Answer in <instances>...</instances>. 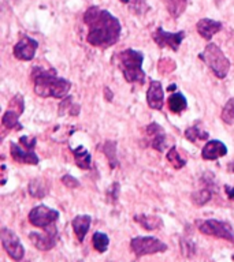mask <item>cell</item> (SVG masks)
Instances as JSON below:
<instances>
[{
    "instance_id": "obj_1",
    "label": "cell",
    "mask_w": 234,
    "mask_h": 262,
    "mask_svg": "<svg viewBox=\"0 0 234 262\" xmlns=\"http://www.w3.org/2000/svg\"><path fill=\"white\" fill-rule=\"evenodd\" d=\"M84 22L88 26L87 41L91 45L105 50L115 45L121 37V22L110 11L99 9L97 6H92L85 11Z\"/></svg>"
},
{
    "instance_id": "obj_2",
    "label": "cell",
    "mask_w": 234,
    "mask_h": 262,
    "mask_svg": "<svg viewBox=\"0 0 234 262\" xmlns=\"http://www.w3.org/2000/svg\"><path fill=\"white\" fill-rule=\"evenodd\" d=\"M32 79L34 82V92L42 99L54 97L65 99L71 89V82L66 78L58 77L55 68H41L36 67L32 71Z\"/></svg>"
},
{
    "instance_id": "obj_3",
    "label": "cell",
    "mask_w": 234,
    "mask_h": 262,
    "mask_svg": "<svg viewBox=\"0 0 234 262\" xmlns=\"http://www.w3.org/2000/svg\"><path fill=\"white\" fill-rule=\"evenodd\" d=\"M118 68L122 71L126 82L142 83L145 82V73L142 70L144 55L136 50H125L117 55Z\"/></svg>"
},
{
    "instance_id": "obj_4",
    "label": "cell",
    "mask_w": 234,
    "mask_h": 262,
    "mask_svg": "<svg viewBox=\"0 0 234 262\" xmlns=\"http://www.w3.org/2000/svg\"><path fill=\"white\" fill-rule=\"evenodd\" d=\"M199 58L211 68L215 77L219 79H223L227 77L230 70V60L226 58V55L223 54V51L214 42L207 44L204 51L199 55Z\"/></svg>"
},
{
    "instance_id": "obj_5",
    "label": "cell",
    "mask_w": 234,
    "mask_h": 262,
    "mask_svg": "<svg viewBox=\"0 0 234 262\" xmlns=\"http://www.w3.org/2000/svg\"><path fill=\"white\" fill-rule=\"evenodd\" d=\"M168 246L158 237L137 236L130 241V250L136 257H144L151 254H158L167 251Z\"/></svg>"
},
{
    "instance_id": "obj_6",
    "label": "cell",
    "mask_w": 234,
    "mask_h": 262,
    "mask_svg": "<svg viewBox=\"0 0 234 262\" xmlns=\"http://www.w3.org/2000/svg\"><path fill=\"white\" fill-rule=\"evenodd\" d=\"M197 228H199V231H200L201 233H204L207 236L225 239V241L231 242L234 245V229L233 227H231L229 223H226V221L208 219V220L199 221V223H197Z\"/></svg>"
},
{
    "instance_id": "obj_7",
    "label": "cell",
    "mask_w": 234,
    "mask_h": 262,
    "mask_svg": "<svg viewBox=\"0 0 234 262\" xmlns=\"http://www.w3.org/2000/svg\"><path fill=\"white\" fill-rule=\"evenodd\" d=\"M59 212L55 209H51L46 205H38L33 208L29 213V221L30 224L37 227V228H48L51 225L56 224L59 220Z\"/></svg>"
},
{
    "instance_id": "obj_8",
    "label": "cell",
    "mask_w": 234,
    "mask_h": 262,
    "mask_svg": "<svg viewBox=\"0 0 234 262\" xmlns=\"http://www.w3.org/2000/svg\"><path fill=\"white\" fill-rule=\"evenodd\" d=\"M0 237H2L3 249L6 250V253L9 254V257L11 259L21 261L22 258L25 257V249H24L19 237L17 236V233L14 232V231L3 227L2 232H0Z\"/></svg>"
},
{
    "instance_id": "obj_9",
    "label": "cell",
    "mask_w": 234,
    "mask_h": 262,
    "mask_svg": "<svg viewBox=\"0 0 234 262\" xmlns=\"http://www.w3.org/2000/svg\"><path fill=\"white\" fill-rule=\"evenodd\" d=\"M29 239L36 249L41 250V251H48V250H52L55 246L58 245L59 232L54 224L46 228V233H29Z\"/></svg>"
},
{
    "instance_id": "obj_10",
    "label": "cell",
    "mask_w": 234,
    "mask_h": 262,
    "mask_svg": "<svg viewBox=\"0 0 234 262\" xmlns=\"http://www.w3.org/2000/svg\"><path fill=\"white\" fill-rule=\"evenodd\" d=\"M152 38L160 48H170L172 51H178L181 42L184 41L185 32L181 30L178 33H170V32H166L163 28H158L152 33Z\"/></svg>"
},
{
    "instance_id": "obj_11",
    "label": "cell",
    "mask_w": 234,
    "mask_h": 262,
    "mask_svg": "<svg viewBox=\"0 0 234 262\" xmlns=\"http://www.w3.org/2000/svg\"><path fill=\"white\" fill-rule=\"evenodd\" d=\"M38 48V42L33 38L28 37H22L19 41L15 44L13 50L14 56L18 59V60H24V62H29L32 59L34 58V55H36V51Z\"/></svg>"
},
{
    "instance_id": "obj_12",
    "label": "cell",
    "mask_w": 234,
    "mask_h": 262,
    "mask_svg": "<svg viewBox=\"0 0 234 262\" xmlns=\"http://www.w3.org/2000/svg\"><path fill=\"white\" fill-rule=\"evenodd\" d=\"M145 131L151 148H154L158 152H163L166 149V146H167V137H166L164 130L158 123H151L146 127Z\"/></svg>"
},
{
    "instance_id": "obj_13",
    "label": "cell",
    "mask_w": 234,
    "mask_h": 262,
    "mask_svg": "<svg viewBox=\"0 0 234 262\" xmlns=\"http://www.w3.org/2000/svg\"><path fill=\"white\" fill-rule=\"evenodd\" d=\"M10 153H11L14 161L19 162V164H28V165H37L38 164V156L34 153V150L26 149L15 142H11Z\"/></svg>"
},
{
    "instance_id": "obj_14",
    "label": "cell",
    "mask_w": 234,
    "mask_h": 262,
    "mask_svg": "<svg viewBox=\"0 0 234 262\" xmlns=\"http://www.w3.org/2000/svg\"><path fill=\"white\" fill-rule=\"evenodd\" d=\"M146 103L152 109L160 111L164 104V90L159 81H152L146 92Z\"/></svg>"
},
{
    "instance_id": "obj_15",
    "label": "cell",
    "mask_w": 234,
    "mask_h": 262,
    "mask_svg": "<svg viewBox=\"0 0 234 262\" xmlns=\"http://www.w3.org/2000/svg\"><path fill=\"white\" fill-rule=\"evenodd\" d=\"M227 154V146L219 139H211L204 145L201 150V157L207 161H214L218 158L225 157Z\"/></svg>"
},
{
    "instance_id": "obj_16",
    "label": "cell",
    "mask_w": 234,
    "mask_h": 262,
    "mask_svg": "<svg viewBox=\"0 0 234 262\" xmlns=\"http://www.w3.org/2000/svg\"><path fill=\"white\" fill-rule=\"evenodd\" d=\"M197 33L200 34L201 37L209 41L211 38L217 33H219L222 30V22L215 21V19H209V18H203L197 22L196 25Z\"/></svg>"
},
{
    "instance_id": "obj_17",
    "label": "cell",
    "mask_w": 234,
    "mask_h": 262,
    "mask_svg": "<svg viewBox=\"0 0 234 262\" xmlns=\"http://www.w3.org/2000/svg\"><path fill=\"white\" fill-rule=\"evenodd\" d=\"M91 223H92V217L88 216V215H80V216H75L71 221V225H73V229H74V233L77 239L80 243H82L88 233L89 228H91Z\"/></svg>"
},
{
    "instance_id": "obj_18",
    "label": "cell",
    "mask_w": 234,
    "mask_h": 262,
    "mask_svg": "<svg viewBox=\"0 0 234 262\" xmlns=\"http://www.w3.org/2000/svg\"><path fill=\"white\" fill-rule=\"evenodd\" d=\"M134 221L141 225L146 231H158L163 227V221L159 216H148V215H137L134 216Z\"/></svg>"
},
{
    "instance_id": "obj_19",
    "label": "cell",
    "mask_w": 234,
    "mask_h": 262,
    "mask_svg": "<svg viewBox=\"0 0 234 262\" xmlns=\"http://www.w3.org/2000/svg\"><path fill=\"white\" fill-rule=\"evenodd\" d=\"M74 154L75 164L80 166L81 170H89L91 168V162H92V156L88 150L85 149L84 146H78L77 149L73 150Z\"/></svg>"
},
{
    "instance_id": "obj_20",
    "label": "cell",
    "mask_w": 234,
    "mask_h": 262,
    "mask_svg": "<svg viewBox=\"0 0 234 262\" xmlns=\"http://www.w3.org/2000/svg\"><path fill=\"white\" fill-rule=\"evenodd\" d=\"M50 192V186L44 179H34L29 183V194L34 198H44Z\"/></svg>"
},
{
    "instance_id": "obj_21",
    "label": "cell",
    "mask_w": 234,
    "mask_h": 262,
    "mask_svg": "<svg viewBox=\"0 0 234 262\" xmlns=\"http://www.w3.org/2000/svg\"><path fill=\"white\" fill-rule=\"evenodd\" d=\"M164 5L173 18H180L188 7V0H164Z\"/></svg>"
},
{
    "instance_id": "obj_22",
    "label": "cell",
    "mask_w": 234,
    "mask_h": 262,
    "mask_svg": "<svg viewBox=\"0 0 234 262\" xmlns=\"http://www.w3.org/2000/svg\"><path fill=\"white\" fill-rule=\"evenodd\" d=\"M80 113V105L75 104L73 97L66 96L63 101L59 105V115L65 116V115H71V116H77Z\"/></svg>"
},
{
    "instance_id": "obj_23",
    "label": "cell",
    "mask_w": 234,
    "mask_h": 262,
    "mask_svg": "<svg viewBox=\"0 0 234 262\" xmlns=\"http://www.w3.org/2000/svg\"><path fill=\"white\" fill-rule=\"evenodd\" d=\"M168 108L172 109V112L181 113L188 108V101L185 99L182 93H176L168 97Z\"/></svg>"
},
{
    "instance_id": "obj_24",
    "label": "cell",
    "mask_w": 234,
    "mask_h": 262,
    "mask_svg": "<svg viewBox=\"0 0 234 262\" xmlns=\"http://www.w3.org/2000/svg\"><path fill=\"white\" fill-rule=\"evenodd\" d=\"M19 115L21 113H18L17 111H14V109H7V112L3 115L2 117V123L5 126L6 129L9 130H22V125L19 123Z\"/></svg>"
},
{
    "instance_id": "obj_25",
    "label": "cell",
    "mask_w": 234,
    "mask_h": 262,
    "mask_svg": "<svg viewBox=\"0 0 234 262\" xmlns=\"http://www.w3.org/2000/svg\"><path fill=\"white\" fill-rule=\"evenodd\" d=\"M185 137H186L188 141L192 142V144H196L197 141H208L209 134L207 131H203L201 129H199L197 126H192V127L186 129Z\"/></svg>"
},
{
    "instance_id": "obj_26",
    "label": "cell",
    "mask_w": 234,
    "mask_h": 262,
    "mask_svg": "<svg viewBox=\"0 0 234 262\" xmlns=\"http://www.w3.org/2000/svg\"><path fill=\"white\" fill-rule=\"evenodd\" d=\"M92 243L95 250H97L99 253H105L109 249L110 239L109 236L103 232H95L92 236Z\"/></svg>"
},
{
    "instance_id": "obj_27",
    "label": "cell",
    "mask_w": 234,
    "mask_h": 262,
    "mask_svg": "<svg viewBox=\"0 0 234 262\" xmlns=\"http://www.w3.org/2000/svg\"><path fill=\"white\" fill-rule=\"evenodd\" d=\"M166 158H167V161L170 162L176 170L184 168L185 164H186V161H185L184 158L180 156V153H178V150H177L176 146H173L172 149L168 150V153L166 154Z\"/></svg>"
},
{
    "instance_id": "obj_28",
    "label": "cell",
    "mask_w": 234,
    "mask_h": 262,
    "mask_svg": "<svg viewBox=\"0 0 234 262\" xmlns=\"http://www.w3.org/2000/svg\"><path fill=\"white\" fill-rule=\"evenodd\" d=\"M221 117L226 125H234V97H231L225 104L222 109Z\"/></svg>"
},
{
    "instance_id": "obj_29",
    "label": "cell",
    "mask_w": 234,
    "mask_h": 262,
    "mask_svg": "<svg viewBox=\"0 0 234 262\" xmlns=\"http://www.w3.org/2000/svg\"><path fill=\"white\" fill-rule=\"evenodd\" d=\"M211 196H212V193L208 188H203V190H199V192L193 193L192 194V201L193 204L197 205V206H203L211 200Z\"/></svg>"
},
{
    "instance_id": "obj_30",
    "label": "cell",
    "mask_w": 234,
    "mask_h": 262,
    "mask_svg": "<svg viewBox=\"0 0 234 262\" xmlns=\"http://www.w3.org/2000/svg\"><path fill=\"white\" fill-rule=\"evenodd\" d=\"M115 142H113V141H107L105 142V145H104V153H105V156H107V157H109V160H110V162H111V166H117V164H118V160H117V154L114 153V152H115Z\"/></svg>"
},
{
    "instance_id": "obj_31",
    "label": "cell",
    "mask_w": 234,
    "mask_h": 262,
    "mask_svg": "<svg viewBox=\"0 0 234 262\" xmlns=\"http://www.w3.org/2000/svg\"><path fill=\"white\" fill-rule=\"evenodd\" d=\"M10 109H14V111H17L18 113H24V109H25V103H24V97L21 94H17V96H14L11 99L9 104Z\"/></svg>"
},
{
    "instance_id": "obj_32",
    "label": "cell",
    "mask_w": 234,
    "mask_h": 262,
    "mask_svg": "<svg viewBox=\"0 0 234 262\" xmlns=\"http://www.w3.org/2000/svg\"><path fill=\"white\" fill-rule=\"evenodd\" d=\"M127 5L130 7V11H133L134 14H142L144 10L150 9L145 3V0H130Z\"/></svg>"
},
{
    "instance_id": "obj_33",
    "label": "cell",
    "mask_w": 234,
    "mask_h": 262,
    "mask_svg": "<svg viewBox=\"0 0 234 262\" xmlns=\"http://www.w3.org/2000/svg\"><path fill=\"white\" fill-rule=\"evenodd\" d=\"M181 250H182L184 257H192L196 247H195V243L190 239H182L181 241Z\"/></svg>"
},
{
    "instance_id": "obj_34",
    "label": "cell",
    "mask_w": 234,
    "mask_h": 262,
    "mask_svg": "<svg viewBox=\"0 0 234 262\" xmlns=\"http://www.w3.org/2000/svg\"><path fill=\"white\" fill-rule=\"evenodd\" d=\"M62 183L70 188H75L80 186V182L75 179L74 176H71V175H65L62 178Z\"/></svg>"
},
{
    "instance_id": "obj_35",
    "label": "cell",
    "mask_w": 234,
    "mask_h": 262,
    "mask_svg": "<svg viewBox=\"0 0 234 262\" xmlns=\"http://www.w3.org/2000/svg\"><path fill=\"white\" fill-rule=\"evenodd\" d=\"M19 142H21V145L24 146V148H26V149L34 150V146H36V138L26 137V135H24V137L19 138Z\"/></svg>"
},
{
    "instance_id": "obj_36",
    "label": "cell",
    "mask_w": 234,
    "mask_h": 262,
    "mask_svg": "<svg viewBox=\"0 0 234 262\" xmlns=\"http://www.w3.org/2000/svg\"><path fill=\"white\" fill-rule=\"evenodd\" d=\"M225 192H226V194H227V198L234 201V187L233 186H225Z\"/></svg>"
},
{
    "instance_id": "obj_37",
    "label": "cell",
    "mask_w": 234,
    "mask_h": 262,
    "mask_svg": "<svg viewBox=\"0 0 234 262\" xmlns=\"http://www.w3.org/2000/svg\"><path fill=\"white\" fill-rule=\"evenodd\" d=\"M229 170H230V171H233V172H234V161H233V162H230Z\"/></svg>"
},
{
    "instance_id": "obj_38",
    "label": "cell",
    "mask_w": 234,
    "mask_h": 262,
    "mask_svg": "<svg viewBox=\"0 0 234 262\" xmlns=\"http://www.w3.org/2000/svg\"><path fill=\"white\" fill-rule=\"evenodd\" d=\"M176 85H170V86H168V90H174V89H176Z\"/></svg>"
},
{
    "instance_id": "obj_39",
    "label": "cell",
    "mask_w": 234,
    "mask_h": 262,
    "mask_svg": "<svg viewBox=\"0 0 234 262\" xmlns=\"http://www.w3.org/2000/svg\"><path fill=\"white\" fill-rule=\"evenodd\" d=\"M119 2H122V3H125V5H127L130 0H119Z\"/></svg>"
}]
</instances>
